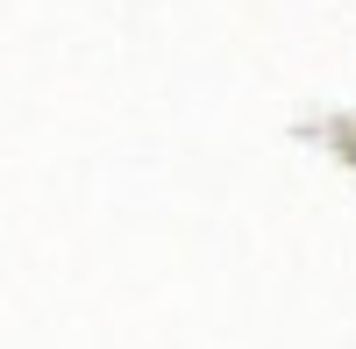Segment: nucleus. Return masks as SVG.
Returning <instances> with one entry per match:
<instances>
[]
</instances>
